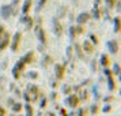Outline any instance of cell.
Segmentation results:
<instances>
[{"label": "cell", "mask_w": 121, "mask_h": 116, "mask_svg": "<svg viewBox=\"0 0 121 116\" xmlns=\"http://www.w3.org/2000/svg\"><path fill=\"white\" fill-rule=\"evenodd\" d=\"M19 41H21V33H17V34H15V38H14V42H12V49H14V51L18 49Z\"/></svg>", "instance_id": "1"}, {"label": "cell", "mask_w": 121, "mask_h": 116, "mask_svg": "<svg viewBox=\"0 0 121 116\" xmlns=\"http://www.w3.org/2000/svg\"><path fill=\"white\" fill-rule=\"evenodd\" d=\"M88 17H90V15H88V14H86V12H84V14H80V15H79V18H78V22H79V23H84L86 21H87Z\"/></svg>", "instance_id": "2"}, {"label": "cell", "mask_w": 121, "mask_h": 116, "mask_svg": "<svg viewBox=\"0 0 121 116\" xmlns=\"http://www.w3.org/2000/svg\"><path fill=\"white\" fill-rule=\"evenodd\" d=\"M8 38H10V36H8V34H6V37H4V40H3V41L0 42V49H4V48L7 46V44H8V41H10Z\"/></svg>", "instance_id": "3"}, {"label": "cell", "mask_w": 121, "mask_h": 116, "mask_svg": "<svg viewBox=\"0 0 121 116\" xmlns=\"http://www.w3.org/2000/svg\"><path fill=\"white\" fill-rule=\"evenodd\" d=\"M30 4H31V0H26V4L23 7V12H27L30 10Z\"/></svg>", "instance_id": "4"}, {"label": "cell", "mask_w": 121, "mask_h": 116, "mask_svg": "<svg viewBox=\"0 0 121 116\" xmlns=\"http://www.w3.org/2000/svg\"><path fill=\"white\" fill-rule=\"evenodd\" d=\"M114 23H116V32H120L121 30V21L117 18V19L114 21Z\"/></svg>", "instance_id": "5"}, {"label": "cell", "mask_w": 121, "mask_h": 116, "mask_svg": "<svg viewBox=\"0 0 121 116\" xmlns=\"http://www.w3.org/2000/svg\"><path fill=\"white\" fill-rule=\"evenodd\" d=\"M84 48H86V52H93V46H91V44L88 41L84 42Z\"/></svg>", "instance_id": "6"}, {"label": "cell", "mask_w": 121, "mask_h": 116, "mask_svg": "<svg viewBox=\"0 0 121 116\" xmlns=\"http://www.w3.org/2000/svg\"><path fill=\"white\" fill-rule=\"evenodd\" d=\"M56 71H59V75H57V77H59V78H63V71H64V68H63V67H61V66H57V67H56Z\"/></svg>", "instance_id": "7"}, {"label": "cell", "mask_w": 121, "mask_h": 116, "mask_svg": "<svg viewBox=\"0 0 121 116\" xmlns=\"http://www.w3.org/2000/svg\"><path fill=\"white\" fill-rule=\"evenodd\" d=\"M110 49H112V48H113V51H112V52H117V44H116L114 41H113V42H110Z\"/></svg>", "instance_id": "8"}, {"label": "cell", "mask_w": 121, "mask_h": 116, "mask_svg": "<svg viewBox=\"0 0 121 116\" xmlns=\"http://www.w3.org/2000/svg\"><path fill=\"white\" fill-rule=\"evenodd\" d=\"M69 102L72 104V107H75V104H76V97H75V96H72L71 98H69Z\"/></svg>", "instance_id": "9"}, {"label": "cell", "mask_w": 121, "mask_h": 116, "mask_svg": "<svg viewBox=\"0 0 121 116\" xmlns=\"http://www.w3.org/2000/svg\"><path fill=\"white\" fill-rule=\"evenodd\" d=\"M108 63H109V61H108V56H102V64H104V66H108Z\"/></svg>", "instance_id": "10"}, {"label": "cell", "mask_w": 121, "mask_h": 116, "mask_svg": "<svg viewBox=\"0 0 121 116\" xmlns=\"http://www.w3.org/2000/svg\"><path fill=\"white\" fill-rule=\"evenodd\" d=\"M39 38H41V41H42V42H45V37H44V33H42V30L39 32Z\"/></svg>", "instance_id": "11"}, {"label": "cell", "mask_w": 121, "mask_h": 116, "mask_svg": "<svg viewBox=\"0 0 121 116\" xmlns=\"http://www.w3.org/2000/svg\"><path fill=\"white\" fill-rule=\"evenodd\" d=\"M1 33H4V28L3 26H0V36H1Z\"/></svg>", "instance_id": "12"}, {"label": "cell", "mask_w": 121, "mask_h": 116, "mask_svg": "<svg viewBox=\"0 0 121 116\" xmlns=\"http://www.w3.org/2000/svg\"><path fill=\"white\" fill-rule=\"evenodd\" d=\"M4 115V109H3V108H0V116H3Z\"/></svg>", "instance_id": "13"}, {"label": "cell", "mask_w": 121, "mask_h": 116, "mask_svg": "<svg viewBox=\"0 0 121 116\" xmlns=\"http://www.w3.org/2000/svg\"><path fill=\"white\" fill-rule=\"evenodd\" d=\"M91 38H93V41H94V42H97V41H98V40H97V37H95V36H91Z\"/></svg>", "instance_id": "14"}, {"label": "cell", "mask_w": 121, "mask_h": 116, "mask_svg": "<svg viewBox=\"0 0 121 116\" xmlns=\"http://www.w3.org/2000/svg\"><path fill=\"white\" fill-rule=\"evenodd\" d=\"M108 3H109V4H112V6H113V4H114V0H108Z\"/></svg>", "instance_id": "15"}]
</instances>
